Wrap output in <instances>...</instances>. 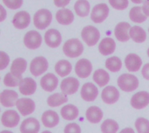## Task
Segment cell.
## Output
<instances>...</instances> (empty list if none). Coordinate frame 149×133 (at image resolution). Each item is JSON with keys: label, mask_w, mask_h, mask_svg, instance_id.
<instances>
[{"label": "cell", "mask_w": 149, "mask_h": 133, "mask_svg": "<svg viewBox=\"0 0 149 133\" xmlns=\"http://www.w3.org/2000/svg\"><path fill=\"white\" fill-rule=\"evenodd\" d=\"M18 90L24 96H31L37 91V83L31 78H24L18 86Z\"/></svg>", "instance_id": "obj_23"}, {"label": "cell", "mask_w": 149, "mask_h": 133, "mask_svg": "<svg viewBox=\"0 0 149 133\" xmlns=\"http://www.w3.org/2000/svg\"><path fill=\"white\" fill-rule=\"evenodd\" d=\"M20 122L19 114L14 110H6L3 112L1 117V123L4 127L14 128L18 125Z\"/></svg>", "instance_id": "obj_10"}, {"label": "cell", "mask_w": 149, "mask_h": 133, "mask_svg": "<svg viewBox=\"0 0 149 133\" xmlns=\"http://www.w3.org/2000/svg\"><path fill=\"white\" fill-rule=\"evenodd\" d=\"M120 133H135V132H134L132 128L127 127V128H124L122 131H120Z\"/></svg>", "instance_id": "obj_46"}, {"label": "cell", "mask_w": 149, "mask_h": 133, "mask_svg": "<svg viewBox=\"0 0 149 133\" xmlns=\"http://www.w3.org/2000/svg\"><path fill=\"white\" fill-rule=\"evenodd\" d=\"M0 133H13L12 132H10V131H2Z\"/></svg>", "instance_id": "obj_48"}, {"label": "cell", "mask_w": 149, "mask_h": 133, "mask_svg": "<svg viewBox=\"0 0 149 133\" xmlns=\"http://www.w3.org/2000/svg\"><path fill=\"white\" fill-rule=\"evenodd\" d=\"M60 114L64 119L72 121V120L76 119L79 117V111L77 108V106H75L74 105L67 104L65 106H63V108L60 110Z\"/></svg>", "instance_id": "obj_27"}, {"label": "cell", "mask_w": 149, "mask_h": 133, "mask_svg": "<svg viewBox=\"0 0 149 133\" xmlns=\"http://www.w3.org/2000/svg\"><path fill=\"white\" fill-rule=\"evenodd\" d=\"M125 65L128 71L136 72L142 66V60L137 54L130 53L125 58Z\"/></svg>", "instance_id": "obj_22"}, {"label": "cell", "mask_w": 149, "mask_h": 133, "mask_svg": "<svg viewBox=\"0 0 149 133\" xmlns=\"http://www.w3.org/2000/svg\"><path fill=\"white\" fill-rule=\"evenodd\" d=\"M80 96L86 102H93L99 96V89L93 83H86L81 88Z\"/></svg>", "instance_id": "obj_12"}, {"label": "cell", "mask_w": 149, "mask_h": 133, "mask_svg": "<svg viewBox=\"0 0 149 133\" xmlns=\"http://www.w3.org/2000/svg\"><path fill=\"white\" fill-rule=\"evenodd\" d=\"M40 85L45 91L52 92L57 89L58 85V79L53 73H47L40 79Z\"/></svg>", "instance_id": "obj_16"}, {"label": "cell", "mask_w": 149, "mask_h": 133, "mask_svg": "<svg viewBox=\"0 0 149 133\" xmlns=\"http://www.w3.org/2000/svg\"><path fill=\"white\" fill-rule=\"evenodd\" d=\"M45 41L50 48H57L61 44L62 36L56 29H50L45 34Z\"/></svg>", "instance_id": "obj_18"}, {"label": "cell", "mask_w": 149, "mask_h": 133, "mask_svg": "<svg viewBox=\"0 0 149 133\" xmlns=\"http://www.w3.org/2000/svg\"><path fill=\"white\" fill-rule=\"evenodd\" d=\"M31 23V16L27 11H19L17 12L12 19V24L15 28L18 30H24L29 26Z\"/></svg>", "instance_id": "obj_19"}, {"label": "cell", "mask_w": 149, "mask_h": 133, "mask_svg": "<svg viewBox=\"0 0 149 133\" xmlns=\"http://www.w3.org/2000/svg\"><path fill=\"white\" fill-rule=\"evenodd\" d=\"M133 3H137V4H139V3H145L147 0H131Z\"/></svg>", "instance_id": "obj_47"}, {"label": "cell", "mask_w": 149, "mask_h": 133, "mask_svg": "<svg viewBox=\"0 0 149 133\" xmlns=\"http://www.w3.org/2000/svg\"><path fill=\"white\" fill-rule=\"evenodd\" d=\"M109 15V7L104 3H99L96 4L91 12V19L96 23V24H100L104 22Z\"/></svg>", "instance_id": "obj_6"}, {"label": "cell", "mask_w": 149, "mask_h": 133, "mask_svg": "<svg viewBox=\"0 0 149 133\" xmlns=\"http://www.w3.org/2000/svg\"><path fill=\"white\" fill-rule=\"evenodd\" d=\"M129 17L130 19L134 23H143L148 19V16L144 13L142 7L141 6H134L130 10L129 12Z\"/></svg>", "instance_id": "obj_33"}, {"label": "cell", "mask_w": 149, "mask_h": 133, "mask_svg": "<svg viewBox=\"0 0 149 133\" xmlns=\"http://www.w3.org/2000/svg\"><path fill=\"white\" fill-rule=\"evenodd\" d=\"M106 68L111 72H118L122 68V62L119 57H111L106 60Z\"/></svg>", "instance_id": "obj_36"}, {"label": "cell", "mask_w": 149, "mask_h": 133, "mask_svg": "<svg viewBox=\"0 0 149 133\" xmlns=\"http://www.w3.org/2000/svg\"><path fill=\"white\" fill-rule=\"evenodd\" d=\"M93 71V64L86 58L79 59L75 64V73L80 78H87Z\"/></svg>", "instance_id": "obj_14"}, {"label": "cell", "mask_w": 149, "mask_h": 133, "mask_svg": "<svg viewBox=\"0 0 149 133\" xmlns=\"http://www.w3.org/2000/svg\"><path fill=\"white\" fill-rule=\"evenodd\" d=\"M71 2V0H54V3L57 7H61L64 8L66 5H68V3Z\"/></svg>", "instance_id": "obj_44"}, {"label": "cell", "mask_w": 149, "mask_h": 133, "mask_svg": "<svg viewBox=\"0 0 149 133\" xmlns=\"http://www.w3.org/2000/svg\"><path fill=\"white\" fill-rule=\"evenodd\" d=\"M26 68H27L26 60L22 57H17L12 62L10 65V72H11L16 76H22V74L26 71Z\"/></svg>", "instance_id": "obj_31"}, {"label": "cell", "mask_w": 149, "mask_h": 133, "mask_svg": "<svg viewBox=\"0 0 149 133\" xmlns=\"http://www.w3.org/2000/svg\"><path fill=\"white\" fill-rule=\"evenodd\" d=\"M40 130V124L35 118H25L20 125L21 133H38Z\"/></svg>", "instance_id": "obj_21"}, {"label": "cell", "mask_w": 149, "mask_h": 133, "mask_svg": "<svg viewBox=\"0 0 149 133\" xmlns=\"http://www.w3.org/2000/svg\"><path fill=\"white\" fill-rule=\"evenodd\" d=\"M56 20L63 25H69L74 20V15L69 9H61L56 12Z\"/></svg>", "instance_id": "obj_26"}, {"label": "cell", "mask_w": 149, "mask_h": 133, "mask_svg": "<svg viewBox=\"0 0 149 133\" xmlns=\"http://www.w3.org/2000/svg\"><path fill=\"white\" fill-rule=\"evenodd\" d=\"M24 44L30 50L38 49L42 44V36L36 30H30L24 37Z\"/></svg>", "instance_id": "obj_13"}, {"label": "cell", "mask_w": 149, "mask_h": 133, "mask_svg": "<svg viewBox=\"0 0 149 133\" xmlns=\"http://www.w3.org/2000/svg\"><path fill=\"white\" fill-rule=\"evenodd\" d=\"M49 67V63L45 57L39 56L33 58L30 64V71L32 76L39 77L44 74Z\"/></svg>", "instance_id": "obj_5"}, {"label": "cell", "mask_w": 149, "mask_h": 133, "mask_svg": "<svg viewBox=\"0 0 149 133\" xmlns=\"http://www.w3.org/2000/svg\"><path fill=\"white\" fill-rule=\"evenodd\" d=\"M138 133H149V120L145 118H138L134 123Z\"/></svg>", "instance_id": "obj_38"}, {"label": "cell", "mask_w": 149, "mask_h": 133, "mask_svg": "<svg viewBox=\"0 0 149 133\" xmlns=\"http://www.w3.org/2000/svg\"><path fill=\"white\" fill-rule=\"evenodd\" d=\"M93 79L98 85V86L105 87L110 81V76L108 72L104 69H98L94 71Z\"/></svg>", "instance_id": "obj_30"}, {"label": "cell", "mask_w": 149, "mask_h": 133, "mask_svg": "<svg viewBox=\"0 0 149 133\" xmlns=\"http://www.w3.org/2000/svg\"><path fill=\"white\" fill-rule=\"evenodd\" d=\"M74 10L79 17H87L90 12V3L87 0H78L74 4Z\"/></svg>", "instance_id": "obj_34"}, {"label": "cell", "mask_w": 149, "mask_h": 133, "mask_svg": "<svg viewBox=\"0 0 149 133\" xmlns=\"http://www.w3.org/2000/svg\"><path fill=\"white\" fill-rule=\"evenodd\" d=\"M119 124L111 118L106 119L100 125V130L102 133H117L119 131Z\"/></svg>", "instance_id": "obj_37"}, {"label": "cell", "mask_w": 149, "mask_h": 133, "mask_svg": "<svg viewBox=\"0 0 149 133\" xmlns=\"http://www.w3.org/2000/svg\"><path fill=\"white\" fill-rule=\"evenodd\" d=\"M81 37L84 42L90 47H93L97 44L98 41L100 38V30L92 25H87L83 28L81 31Z\"/></svg>", "instance_id": "obj_4"}, {"label": "cell", "mask_w": 149, "mask_h": 133, "mask_svg": "<svg viewBox=\"0 0 149 133\" xmlns=\"http://www.w3.org/2000/svg\"><path fill=\"white\" fill-rule=\"evenodd\" d=\"M130 37L135 43L141 44L144 43L147 39V33L145 30L141 26H133L130 29Z\"/></svg>", "instance_id": "obj_32"}, {"label": "cell", "mask_w": 149, "mask_h": 133, "mask_svg": "<svg viewBox=\"0 0 149 133\" xmlns=\"http://www.w3.org/2000/svg\"><path fill=\"white\" fill-rule=\"evenodd\" d=\"M16 107L18 112L21 114V116L26 117L34 112L36 109V105H35V102L31 98H22L17 100Z\"/></svg>", "instance_id": "obj_7"}, {"label": "cell", "mask_w": 149, "mask_h": 133, "mask_svg": "<svg viewBox=\"0 0 149 133\" xmlns=\"http://www.w3.org/2000/svg\"><path fill=\"white\" fill-rule=\"evenodd\" d=\"M131 106L135 110H142L149 105V92L141 91L136 92L130 100Z\"/></svg>", "instance_id": "obj_11"}, {"label": "cell", "mask_w": 149, "mask_h": 133, "mask_svg": "<svg viewBox=\"0 0 149 133\" xmlns=\"http://www.w3.org/2000/svg\"><path fill=\"white\" fill-rule=\"evenodd\" d=\"M0 56H1V66H0V69L4 70L8 66V64L10 63V57L4 51H1Z\"/></svg>", "instance_id": "obj_42"}, {"label": "cell", "mask_w": 149, "mask_h": 133, "mask_svg": "<svg viewBox=\"0 0 149 133\" xmlns=\"http://www.w3.org/2000/svg\"><path fill=\"white\" fill-rule=\"evenodd\" d=\"M79 81L73 77H67L64 78L60 83V90L65 95L75 94L79 88Z\"/></svg>", "instance_id": "obj_8"}, {"label": "cell", "mask_w": 149, "mask_h": 133, "mask_svg": "<svg viewBox=\"0 0 149 133\" xmlns=\"http://www.w3.org/2000/svg\"><path fill=\"white\" fill-rule=\"evenodd\" d=\"M119 90L113 85L106 86L101 91V99L107 105H114L120 99Z\"/></svg>", "instance_id": "obj_9"}, {"label": "cell", "mask_w": 149, "mask_h": 133, "mask_svg": "<svg viewBox=\"0 0 149 133\" xmlns=\"http://www.w3.org/2000/svg\"><path fill=\"white\" fill-rule=\"evenodd\" d=\"M46 102H47V105L52 108L58 107L68 102V97L63 92H57L49 96L47 98Z\"/></svg>", "instance_id": "obj_28"}, {"label": "cell", "mask_w": 149, "mask_h": 133, "mask_svg": "<svg viewBox=\"0 0 149 133\" xmlns=\"http://www.w3.org/2000/svg\"><path fill=\"white\" fill-rule=\"evenodd\" d=\"M117 84L119 88L126 92H132L138 89L140 85L138 78L130 73L120 75L117 79Z\"/></svg>", "instance_id": "obj_1"}, {"label": "cell", "mask_w": 149, "mask_h": 133, "mask_svg": "<svg viewBox=\"0 0 149 133\" xmlns=\"http://www.w3.org/2000/svg\"><path fill=\"white\" fill-rule=\"evenodd\" d=\"M131 25L127 22L119 23L114 29V35L120 42H127L130 37Z\"/></svg>", "instance_id": "obj_17"}, {"label": "cell", "mask_w": 149, "mask_h": 133, "mask_svg": "<svg viewBox=\"0 0 149 133\" xmlns=\"http://www.w3.org/2000/svg\"><path fill=\"white\" fill-rule=\"evenodd\" d=\"M64 133H81V128L77 123L67 124L64 129Z\"/></svg>", "instance_id": "obj_41"}, {"label": "cell", "mask_w": 149, "mask_h": 133, "mask_svg": "<svg viewBox=\"0 0 149 133\" xmlns=\"http://www.w3.org/2000/svg\"><path fill=\"white\" fill-rule=\"evenodd\" d=\"M55 71L56 73L61 77V78H65L68 75H70V73L72 71V64L67 61V60H59L55 64Z\"/></svg>", "instance_id": "obj_29"}, {"label": "cell", "mask_w": 149, "mask_h": 133, "mask_svg": "<svg viewBox=\"0 0 149 133\" xmlns=\"http://www.w3.org/2000/svg\"><path fill=\"white\" fill-rule=\"evenodd\" d=\"M18 94L13 90H3L0 94V103L3 107L11 108L17 105L18 100Z\"/></svg>", "instance_id": "obj_15"}, {"label": "cell", "mask_w": 149, "mask_h": 133, "mask_svg": "<svg viewBox=\"0 0 149 133\" xmlns=\"http://www.w3.org/2000/svg\"><path fill=\"white\" fill-rule=\"evenodd\" d=\"M142 9H143V11H144V13L149 17V0H147L145 3H144V4H143V6H142Z\"/></svg>", "instance_id": "obj_45"}, {"label": "cell", "mask_w": 149, "mask_h": 133, "mask_svg": "<svg viewBox=\"0 0 149 133\" xmlns=\"http://www.w3.org/2000/svg\"><path fill=\"white\" fill-rule=\"evenodd\" d=\"M141 74H142L143 78H144L146 80H148L149 81V63L146 64L142 67Z\"/></svg>", "instance_id": "obj_43"}, {"label": "cell", "mask_w": 149, "mask_h": 133, "mask_svg": "<svg viewBox=\"0 0 149 133\" xmlns=\"http://www.w3.org/2000/svg\"><path fill=\"white\" fill-rule=\"evenodd\" d=\"M3 3L10 10H17L23 4V0H3Z\"/></svg>", "instance_id": "obj_40"}, {"label": "cell", "mask_w": 149, "mask_h": 133, "mask_svg": "<svg viewBox=\"0 0 149 133\" xmlns=\"http://www.w3.org/2000/svg\"><path fill=\"white\" fill-rule=\"evenodd\" d=\"M23 79L24 78H22V76H16V75L12 74L11 72H8L5 74L3 82L5 86L14 88V87L19 86Z\"/></svg>", "instance_id": "obj_35"}, {"label": "cell", "mask_w": 149, "mask_h": 133, "mask_svg": "<svg viewBox=\"0 0 149 133\" xmlns=\"http://www.w3.org/2000/svg\"><path fill=\"white\" fill-rule=\"evenodd\" d=\"M42 133H52V132H51L50 131H44V132H42Z\"/></svg>", "instance_id": "obj_49"}, {"label": "cell", "mask_w": 149, "mask_h": 133, "mask_svg": "<svg viewBox=\"0 0 149 133\" xmlns=\"http://www.w3.org/2000/svg\"><path fill=\"white\" fill-rule=\"evenodd\" d=\"M148 56L149 57V48H148Z\"/></svg>", "instance_id": "obj_50"}, {"label": "cell", "mask_w": 149, "mask_h": 133, "mask_svg": "<svg viewBox=\"0 0 149 133\" xmlns=\"http://www.w3.org/2000/svg\"><path fill=\"white\" fill-rule=\"evenodd\" d=\"M86 118L91 124H99L103 118V112L98 106H91L86 112Z\"/></svg>", "instance_id": "obj_25"}, {"label": "cell", "mask_w": 149, "mask_h": 133, "mask_svg": "<svg viewBox=\"0 0 149 133\" xmlns=\"http://www.w3.org/2000/svg\"><path fill=\"white\" fill-rule=\"evenodd\" d=\"M148 32H149V29H148Z\"/></svg>", "instance_id": "obj_51"}, {"label": "cell", "mask_w": 149, "mask_h": 133, "mask_svg": "<svg viewBox=\"0 0 149 133\" xmlns=\"http://www.w3.org/2000/svg\"><path fill=\"white\" fill-rule=\"evenodd\" d=\"M116 48L115 41L112 37L103 38L99 44V51L103 56H108L114 52Z\"/></svg>", "instance_id": "obj_24"}, {"label": "cell", "mask_w": 149, "mask_h": 133, "mask_svg": "<svg viewBox=\"0 0 149 133\" xmlns=\"http://www.w3.org/2000/svg\"><path fill=\"white\" fill-rule=\"evenodd\" d=\"M83 44L78 38H71L67 40L63 45L64 54L70 58H75L79 57L83 53Z\"/></svg>", "instance_id": "obj_2"}, {"label": "cell", "mask_w": 149, "mask_h": 133, "mask_svg": "<svg viewBox=\"0 0 149 133\" xmlns=\"http://www.w3.org/2000/svg\"><path fill=\"white\" fill-rule=\"evenodd\" d=\"M52 20V12L47 9H41L38 10L33 17V23L34 26L38 30H45L47 28Z\"/></svg>", "instance_id": "obj_3"}, {"label": "cell", "mask_w": 149, "mask_h": 133, "mask_svg": "<svg viewBox=\"0 0 149 133\" xmlns=\"http://www.w3.org/2000/svg\"><path fill=\"white\" fill-rule=\"evenodd\" d=\"M113 8L119 10H123L128 6V0H109Z\"/></svg>", "instance_id": "obj_39"}, {"label": "cell", "mask_w": 149, "mask_h": 133, "mask_svg": "<svg viewBox=\"0 0 149 133\" xmlns=\"http://www.w3.org/2000/svg\"><path fill=\"white\" fill-rule=\"evenodd\" d=\"M41 122H42L43 125L46 128H54L59 123L58 114L52 110L45 111L42 114Z\"/></svg>", "instance_id": "obj_20"}]
</instances>
